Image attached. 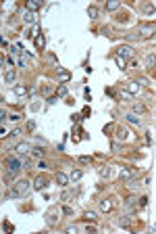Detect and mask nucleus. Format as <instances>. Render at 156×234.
<instances>
[{
	"instance_id": "nucleus-1",
	"label": "nucleus",
	"mask_w": 156,
	"mask_h": 234,
	"mask_svg": "<svg viewBox=\"0 0 156 234\" xmlns=\"http://www.w3.org/2000/svg\"><path fill=\"white\" fill-rule=\"evenodd\" d=\"M29 190H31V184H29L27 180H19V182L13 186V190L8 193V197H13V199H21V197H27Z\"/></svg>"
},
{
	"instance_id": "nucleus-2",
	"label": "nucleus",
	"mask_w": 156,
	"mask_h": 234,
	"mask_svg": "<svg viewBox=\"0 0 156 234\" xmlns=\"http://www.w3.org/2000/svg\"><path fill=\"white\" fill-rule=\"evenodd\" d=\"M7 165H8V173H7V178H13V176H17L19 173V169H21V161H17V159H8L7 161Z\"/></svg>"
},
{
	"instance_id": "nucleus-3",
	"label": "nucleus",
	"mask_w": 156,
	"mask_h": 234,
	"mask_svg": "<svg viewBox=\"0 0 156 234\" xmlns=\"http://www.w3.org/2000/svg\"><path fill=\"white\" fill-rule=\"evenodd\" d=\"M58 215H61V211H58L56 207H52V209L46 213V224L48 226H54L56 222H58Z\"/></svg>"
},
{
	"instance_id": "nucleus-4",
	"label": "nucleus",
	"mask_w": 156,
	"mask_h": 234,
	"mask_svg": "<svg viewBox=\"0 0 156 234\" xmlns=\"http://www.w3.org/2000/svg\"><path fill=\"white\" fill-rule=\"evenodd\" d=\"M71 80V73H69L67 69H62V67H56V82L58 84H65Z\"/></svg>"
},
{
	"instance_id": "nucleus-5",
	"label": "nucleus",
	"mask_w": 156,
	"mask_h": 234,
	"mask_svg": "<svg viewBox=\"0 0 156 234\" xmlns=\"http://www.w3.org/2000/svg\"><path fill=\"white\" fill-rule=\"evenodd\" d=\"M137 32H140V36H142V38H148V36H152L156 32V25H148V23H144V25H140V29H137Z\"/></svg>"
},
{
	"instance_id": "nucleus-6",
	"label": "nucleus",
	"mask_w": 156,
	"mask_h": 234,
	"mask_svg": "<svg viewBox=\"0 0 156 234\" xmlns=\"http://www.w3.org/2000/svg\"><path fill=\"white\" fill-rule=\"evenodd\" d=\"M117 56H121V59H131V56H133V48H131V46H121L119 52H117Z\"/></svg>"
},
{
	"instance_id": "nucleus-7",
	"label": "nucleus",
	"mask_w": 156,
	"mask_h": 234,
	"mask_svg": "<svg viewBox=\"0 0 156 234\" xmlns=\"http://www.w3.org/2000/svg\"><path fill=\"white\" fill-rule=\"evenodd\" d=\"M127 138H129V130L123 128V125H119V128H117V140H127Z\"/></svg>"
},
{
	"instance_id": "nucleus-8",
	"label": "nucleus",
	"mask_w": 156,
	"mask_h": 234,
	"mask_svg": "<svg viewBox=\"0 0 156 234\" xmlns=\"http://www.w3.org/2000/svg\"><path fill=\"white\" fill-rule=\"evenodd\" d=\"M15 151H17V155H19V157H23V155H27V153H29V144H27V142H19Z\"/></svg>"
},
{
	"instance_id": "nucleus-9",
	"label": "nucleus",
	"mask_w": 156,
	"mask_h": 234,
	"mask_svg": "<svg viewBox=\"0 0 156 234\" xmlns=\"http://www.w3.org/2000/svg\"><path fill=\"white\" fill-rule=\"evenodd\" d=\"M34 186L38 188V190H42V188H46V186H48V180L44 178V176H38V178L34 180Z\"/></svg>"
},
{
	"instance_id": "nucleus-10",
	"label": "nucleus",
	"mask_w": 156,
	"mask_h": 234,
	"mask_svg": "<svg viewBox=\"0 0 156 234\" xmlns=\"http://www.w3.org/2000/svg\"><path fill=\"white\" fill-rule=\"evenodd\" d=\"M69 180H71V176H67V173H62V172L56 173V182H58L61 186H67V184H69Z\"/></svg>"
},
{
	"instance_id": "nucleus-11",
	"label": "nucleus",
	"mask_w": 156,
	"mask_h": 234,
	"mask_svg": "<svg viewBox=\"0 0 156 234\" xmlns=\"http://www.w3.org/2000/svg\"><path fill=\"white\" fill-rule=\"evenodd\" d=\"M31 155H34L35 159H42L46 155V149H44V146H34V149H31Z\"/></svg>"
},
{
	"instance_id": "nucleus-12",
	"label": "nucleus",
	"mask_w": 156,
	"mask_h": 234,
	"mask_svg": "<svg viewBox=\"0 0 156 234\" xmlns=\"http://www.w3.org/2000/svg\"><path fill=\"white\" fill-rule=\"evenodd\" d=\"M40 8H42L40 0H29L27 2V11H31V13H34V11H40Z\"/></svg>"
},
{
	"instance_id": "nucleus-13",
	"label": "nucleus",
	"mask_w": 156,
	"mask_h": 234,
	"mask_svg": "<svg viewBox=\"0 0 156 234\" xmlns=\"http://www.w3.org/2000/svg\"><path fill=\"white\" fill-rule=\"evenodd\" d=\"M100 209L104 211V213H108L110 209H112V201H110V199H104V201H100Z\"/></svg>"
},
{
	"instance_id": "nucleus-14",
	"label": "nucleus",
	"mask_w": 156,
	"mask_h": 234,
	"mask_svg": "<svg viewBox=\"0 0 156 234\" xmlns=\"http://www.w3.org/2000/svg\"><path fill=\"white\" fill-rule=\"evenodd\" d=\"M125 119H127L129 124H133V125H140V124H142V121H140V117H137L135 113H127V115H125Z\"/></svg>"
},
{
	"instance_id": "nucleus-15",
	"label": "nucleus",
	"mask_w": 156,
	"mask_h": 234,
	"mask_svg": "<svg viewBox=\"0 0 156 234\" xmlns=\"http://www.w3.org/2000/svg\"><path fill=\"white\" fill-rule=\"evenodd\" d=\"M34 42H35V48H40V50H44V46H46V40H44V36H35L34 38Z\"/></svg>"
},
{
	"instance_id": "nucleus-16",
	"label": "nucleus",
	"mask_w": 156,
	"mask_h": 234,
	"mask_svg": "<svg viewBox=\"0 0 156 234\" xmlns=\"http://www.w3.org/2000/svg\"><path fill=\"white\" fill-rule=\"evenodd\" d=\"M23 21H25V23H29V25H31V23H35V13H31V11H25V15H23Z\"/></svg>"
},
{
	"instance_id": "nucleus-17",
	"label": "nucleus",
	"mask_w": 156,
	"mask_h": 234,
	"mask_svg": "<svg viewBox=\"0 0 156 234\" xmlns=\"http://www.w3.org/2000/svg\"><path fill=\"white\" fill-rule=\"evenodd\" d=\"M13 92L17 94V96H25V94H27V88H25V86H15Z\"/></svg>"
},
{
	"instance_id": "nucleus-18",
	"label": "nucleus",
	"mask_w": 156,
	"mask_h": 234,
	"mask_svg": "<svg viewBox=\"0 0 156 234\" xmlns=\"http://www.w3.org/2000/svg\"><path fill=\"white\" fill-rule=\"evenodd\" d=\"M131 176H133V172L129 167H121V180H129Z\"/></svg>"
},
{
	"instance_id": "nucleus-19",
	"label": "nucleus",
	"mask_w": 156,
	"mask_h": 234,
	"mask_svg": "<svg viewBox=\"0 0 156 234\" xmlns=\"http://www.w3.org/2000/svg\"><path fill=\"white\" fill-rule=\"evenodd\" d=\"M15 77H17V73H15L13 69H8L7 73H4V82H8V84H11V82H15Z\"/></svg>"
},
{
	"instance_id": "nucleus-20",
	"label": "nucleus",
	"mask_w": 156,
	"mask_h": 234,
	"mask_svg": "<svg viewBox=\"0 0 156 234\" xmlns=\"http://www.w3.org/2000/svg\"><path fill=\"white\" fill-rule=\"evenodd\" d=\"M137 90H140V84H137V82H129V86H127V92H131V94H135Z\"/></svg>"
},
{
	"instance_id": "nucleus-21",
	"label": "nucleus",
	"mask_w": 156,
	"mask_h": 234,
	"mask_svg": "<svg viewBox=\"0 0 156 234\" xmlns=\"http://www.w3.org/2000/svg\"><path fill=\"white\" fill-rule=\"evenodd\" d=\"M81 176H83V172H81V169H73V172H71V180H73V182L81 180Z\"/></svg>"
},
{
	"instance_id": "nucleus-22",
	"label": "nucleus",
	"mask_w": 156,
	"mask_h": 234,
	"mask_svg": "<svg viewBox=\"0 0 156 234\" xmlns=\"http://www.w3.org/2000/svg\"><path fill=\"white\" fill-rule=\"evenodd\" d=\"M154 63H156V56H154V55H148V56H146V67H148V69L154 67Z\"/></svg>"
},
{
	"instance_id": "nucleus-23",
	"label": "nucleus",
	"mask_w": 156,
	"mask_h": 234,
	"mask_svg": "<svg viewBox=\"0 0 156 234\" xmlns=\"http://www.w3.org/2000/svg\"><path fill=\"white\" fill-rule=\"evenodd\" d=\"M56 94H58V96H67L69 94V90H67V86H65V84H61V86H58V90H56Z\"/></svg>"
},
{
	"instance_id": "nucleus-24",
	"label": "nucleus",
	"mask_w": 156,
	"mask_h": 234,
	"mask_svg": "<svg viewBox=\"0 0 156 234\" xmlns=\"http://www.w3.org/2000/svg\"><path fill=\"white\" fill-rule=\"evenodd\" d=\"M121 7L117 0H110V2H106V11H117V8Z\"/></svg>"
},
{
	"instance_id": "nucleus-25",
	"label": "nucleus",
	"mask_w": 156,
	"mask_h": 234,
	"mask_svg": "<svg viewBox=\"0 0 156 234\" xmlns=\"http://www.w3.org/2000/svg\"><path fill=\"white\" fill-rule=\"evenodd\" d=\"M119 226H123V228H129V226H131V220H129L127 215H123L121 220H119Z\"/></svg>"
},
{
	"instance_id": "nucleus-26",
	"label": "nucleus",
	"mask_w": 156,
	"mask_h": 234,
	"mask_svg": "<svg viewBox=\"0 0 156 234\" xmlns=\"http://www.w3.org/2000/svg\"><path fill=\"white\" fill-rule=\"evenodd\" d=\"M88 15H89V19H96V17H98V8H96V7H89V8H88Z\"/></svg>"
},
{
	"instance_id": "nucleus-27",
	"label": "nucleus",
	"mask_w": 156,
	"mask_h": 234,
	"mask_svg": "<svg viewBox=\"0 0 156 234\" xmlns=\"http://www.w3.org/2000/svg\"><path fill=\"white\" fill-rule=\"evenodd\" d=\"M133 111H135V113H144V111H146V107H144L142 103H135V105H133Z\"/></svg>"
},
{
	"instance_id": "nucleus-28",
	"label": "nucleus",
	"mask_w": 156,
	"mask_h": 234,
	"mask_svg": "<svg viewBox=\"0 0 156 234\" xmlns=\"http://www.w3.org/2000/svg\"><path fill=\"white\" fill-rule=\"evenodd\" d=\"M108 173H110V167H106V165L100 167V176L102 178H108Z\"/></svg>"
},
{
	"instance_id": "nucleus-29",
	"label": "nucleus",
	"mask_w": 156,
	"mask_h": 234,
	"mask_svg": "<svg viewBox=\"0 0 156 234\" xmlns=\"http://www.w3.org/2000/svg\"><path fill=\"white\" fill-rule=\"evenodd\" d=\"M83 217H85L88 222H94V220H96V213H94V211H85V215H83Z\"/></svg>"
},
{
	"instance_id": "nucleus-30",
	"label": "nucleus",
	"mask_w": 156,
	"mask_h": 234,
	"mask_svg": "<svg viewBox=\"0 0 156 234\" xmlns=\"http://www.w3.org/2000/svg\"><path fill=\"white\" fill-rule=\"evenodd\" d=\"M117 21H119V23H127V13H121V15H117Z\"/></svg>"
},
{
	"instance_id": "nucleus-31",
	"label": "nucleus",
	"mask_w": 156,
	"mask_h": 234,
	"mask_svg": "<svg viewBox=\"0 0 156 234\" xmlns=\"http://www.w3.org/2000/svg\"><path fill=\"white\" fill-rule=\"evenodd\" d=\"M127 40H142V36H140V32H135V34H127Z\"/></svg>"
},
{
	"instance_id": "nucleus-32",
	"label": "nucleus",
	"mask_w": 156,
	"mask_h": 234,
	"mask_svg": "<svg viewBox=\"0 0 156 234\" xmlns=\"http://www.w3.org/2000/svg\"><path fill=\"white\" fill-rule=\"evenodd\" d=\"M121 98H125V100H131V98H133V94H131V92H127V90H123V92H121Z\"/></svg>"
},
{
	"instance_id": "nucleus-33",
	"label": "nucleus",
	"mask_w": 156,
	"mask_h": 234,
	"mask_svg": "<svg viewBox=\"0 0 156 234\" xmlns=\"http://www.w3.org/2000/svg\"><path fill=\"white\" fill-rule=\"evenodd\" d=\"M144 13H146V15L154 13V4H146V7H144Z\"/></svg>"
},
{
	"instance_id": "nucleus-34",
	"label": "nucleus",
	"mask_w": 156,
	"mask_h": 234,
	"mask_svg": "<svg viewBox=\"0 0 156 234\" xmlns=\"http://www.w3.org/2000/svg\"><path fill=\"white\" fill-rule=\"evenodd\" d=\"M140 186H144V184H140V182H137V180H133V182H131V184H129V188H131V190H137V188H140Z\"/></svg>"
},
{
	"instance_id": "nucleus-35",
	"label": "nucleus",
	"mask_w": 156,
	"mask_h": 234,
	"mask_svg": "<svg viewBox=\"0 0 156 234\" xmlns=\"http://www.w3.org/2000/svg\"><path fill=\"white\" fill-rule=\"evenodd\" d=\"M62 213L65 215H73V207H62Z\"/></svg>"
},
{
	"instance_id": "nucleus-36",
	"label": "nucleus",
	"mask_w": 156,
	"mask_h": 234,
	"mask_svg": "<svg viewBox=\"0 0 156 234\" xmlns=\"http://www.w3.org/2000/svg\"><path fill=\"white\" fill-rule=\"evenodd\" d=\"M117 65L121 69H125V59H121V56H117Z\"/></svg>"
},
{
	"instance_id": "nucleus-37",
	"label": "nucleus",
	"mask_w": 156,
	"mask_h": 234,
	"mask_svg": "<svg viewBox=\"0 0 156 234\" xmlns=\"http://www.w3.org/2000/svg\"><path fill=\"white\" fill-rule=\"evenodd\" d=\"M137 203H140V207H146V205H148V197H142Z\"/></svg>"
},
{
	"instance_id": "nucleus-38",
	"label": "nucleus",
	"mask_w": 156,
	"mask_h": 234,
	"mask_svg": "<svg viewBox=\"0 0 156 234\" xmlns=\"http://www.w3.org/2000/svg\"><path fill=\"white\" fill-rule=\"evenodd\" d=\"M100 34H104V36H112V34H110V27H100Z\"/></svg>"
},
{
	"instance_id": "nucleus-39",
	"label": "nucleus",
	"mask_w": 156,
	"mask_h": 234,
	"mask_svg": "<svg viewBox=\"0 0 156 234\" xmlns=\"http://www.w3.org/2000/svg\"><path fill=\"white\" fill-rule=\"evenodd\" d=\"M27 130H29V132L35 130V121H27Z\"/></svg>"
},
{
	"instance_id": "nucleus-40",
	"label": "nucleus",
	"mask_w": 156,
	"mask_h": 234,
	"mask_svg": "<svg viewBox=\"0 0 156 234\" xmlns=\"http://www.w3.org/2000/svg\"><path fill=\"white\" fill-rule=\"evenodd\" d=\"M112 151L119 153V151H121V144H119V142H112Z\"/></svg>"
},
{
	"instance_id": "nucleus-41",
	"label": "nucleus",
	"mask_w": 156,
	"mask_h": 234,
	"mask_svg": "<svg viewBox=\"0 0 156 234\" xmlns=\"http://www.w3.org/2000/svg\"><path fill=\"white\" fill-rule=\"evenodd\" d=\"M75 232H77V228H75V226H69L67 228V234H75Z\"/></svg>"
},
{
	"instance_id": "nucleus-42",
	"label": "nucleus",
	"mask_w": 156,
	"mask_h": 234,
	"mask_svg": "<svg viewBox=\"0 0 156 234\" xmlns=\"http://www.w3.org/2000/svg\"><path fill=\"white\" fill-rule=\"evenodd\" d=\"M85 232H88V234H96V228L94 226H88V228H85Z\"/></svg>"
},
{
	"instance_id": "nucleus-43",
	"label": "nucleus",
	"mask_w": 156,
	"mask_h": 234,
	"mask_svg": "<svg viewBox=\"0 0 156 234\" xmlns=\"http://www.w3.org/2000/svg\"><path fill=\"white\" fill-rule=\"evenodd\" d=\"M56 100H58V98H56V96H50V98H48V105H54Z\"/></svg>"
},
{
	"instance_id": "nucleus-44",
	"label": "nucleus",
	"mask_w": 156,
	"mask_h": 234,
	"mask_svg": "<svg viewBox=\"0 0 156 234\" xmlns=\"http://www.w3.org/2000/svg\"><path fill=\"white\" fill-rule=\"evenodd\" d=\"M89 115V107H85V109H83V113H81V117H88Z\"/></svg>"
}]
</instances>
